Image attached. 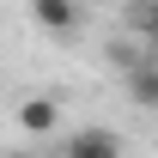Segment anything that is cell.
<instances>
[{
    "label": "cell",
    "mask_w": 158,
    "mask_h": 158,
    "mask_svg": "<svg viewBox=\"0 0 158 158\" xmlns=\"http://www.w3.org/2000/svg\"><path fill=\"white\" fill-rule=\"evenodd\" d=\"M116 61H122V85H128V98L140 110H158V61L134 55L128 43H116Z\"/></svg>",
    "instance_id": "1"
},
{
    "label": "cell",
    "mask_w": 158,
    "mask_h": 158,
    "mask_svg": "<svg viewBox=\"0 0 158 158\" xmlns=\"http://www.w3.org/2000/svg\"><path fill=\"white\" fill-rule=\"evenodd\" d=\"M31 19L49 37H73L79 24H85V6H73V0H31Z\"/></svg>",
    "instance_id": "2"
},
{
    "label": "cell",
    "mask_w": 158,
    "mask_h": 158,
    "mask_svg": "<svg viewBox=\"0 0 158 158\" xmlns=\"http://www.w3.org/2000/svg\"><path fill=\"white\" fill-rule=\"evenodd\" d=\"M61 158H122V140L110 134V128H79V134L61 146Z\"/></svg>",
    "instance_id": "3"
},
{
    "label": "cell",
    "mask_w": 158,
    "mask_h": 158,
    "mask_svg": "<svg viewBox=\"0 0 158 158\" xmlns=\"http://www.w3.org/2000/svg\"><path fill=\"white\" fill-rule=\"evenodd\" d=\"M19 128L31 140H37V134H55V128H61V103L55 98H24L19 103Z\"/></svg>",
    "instance_id": "4"
},
{
    "label": "cell",
    "mask_w": 158,
    "mask_h": 158,
    "mask_svg": "<svg viewBox=\"0 0 158 158\" xmlns=\"http://www.w3.org/2000/svg\"><path fill=\"white\" fill-rule=\"evenodd\" d=\"M134 31L158 49V0H134Z\"/></svg>",
    "instance_id": "5"
},
{
    "label": "cell",
    "mask_w": 158,
    "mask_h": 158,
    "mask_svg": "<svg viewBox=\"0 0 158 158\" xmlns=\"http://www.w3.org/2000/svg\"><path fill=\"white\" fill-rule=\"evenodd\" d=\"M6 158H37V152H6Z\"/></svg>",
    "instance_id": "6"
},
{
    "label": "cell",
    "mask_w": 158,
    "mask_h": 158,
    "mask_svg": "<svg viewBox=\"0 0 158 158\" xmlns=\"http://www.w3.org/2000/svg\"><path fill=\"white\" fill-rule=\"evenodd\" d=\"M73 6H85V0H73Z\"/></svg>",
    "instance_id": "7"
}]
</instances>
